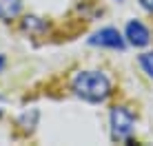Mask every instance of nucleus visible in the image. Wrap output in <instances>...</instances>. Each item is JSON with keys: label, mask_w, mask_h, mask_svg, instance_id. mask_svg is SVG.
Wrapping results in <instances>:
<instances>
[{"label": "nucleus", "mask_w": 153, "mask_h": 146, "mask_svg": "<svg viewBox=\"0 0 153 146\" xmlns=\"http://www.w3.org/2000/svg\"><path fill=\"white\" fill-rule=\"evenodd\" d=\"M91 44H100V46H109V49H124V40L122 35L118 33V29L107 27V29H100L98 33H93V38L89 40Z\"/></svg>", "instance_id": "3"}, {"label": "nucleus", "mask_w": 153, "mask_h": 146, "mask_svg": "<svg viewBox=\"0 0 153 146\" xmlns=\"http://www.w3.org/2000/svg\"><path fill=\"white\" fill-rule=\"evenodd\" d=\"M135 117L126 106H113L111 108V137L113 139H129L133 133Z\"/></svg>", "instance_id": "2"}, {"label": "nucleus", "mask_w": 153, "mask_h": 146, "mask_svg": "<svg viewBox=\"0 0 153 146\" xmlns=\"http://www.w3.org/2000/svg\"><path fill=\"white\" fill-rule=\"evenodd\" d=\"M140 4L146 9V11H153V0H140Z\"/></svg>", "instance_id": "8"}, {"label": "nucleus", "mask_w": 153, "mask_h": 146, "mask_svg": "<svg viewBox=\"0 0 153 146\" xmlns=\"http://www.w3.org/2000/svg\"><path fill=\"white\" fill-rule=\"evenodd\" d=\"M45 29H47V24L40 18H36V15H27L22 20V31H27V33H40Z\"/></svg>", "instance_id": "6"}, {"label": "nucleus", "mask_w": 153, "mask_h": 146, "mask_svg": "<svg viewBox=\"0 0 153 146\" xmlns=\"http://www.w3.org/2000/svg\"><path fill=\"white\" fill-rule=\"evenodd\" d=\"M2 66H4V55H0V71H2Z\"/></svg>", "instance_id": "9"}, {"label": "nucleus", "mask_w": 153, "mask_h": 146, "mask_svg": "<svg viewBox=\"0 0 153 146\" xmlns=\"http://www.w3.org/2000/svg\"><path fill=\"white\" fill-rule=\"evenodd\" d=\"M140 66L144 69V73H146L149 77H153V51L140 55Z\"/></svg>", "instance_id": "7"}, {"label": "nucleus", "mask_w": 153, "mask_h": 146, "mask_svg": "<svg viewBox=\"0 0 153 146\" xmlns=\"http://www.w3.org/2000/svg\"><path fill=\"white\" fill-rule=\"evenodd\" d=\"M126 40H129L133 46H146L149 40H151V33H149V29H146L142 22L131 20V22L126 24Z\"/></svg>", "instance_id": "4"}, {"label": "nucleus", "mask_w": 153, "mask_h": 146, "mask_svg": "<svg viewBox=\"0 0 153 146\" xmlns=\"http://www.w3.org/2000/svg\"><path fill=\"white\" fill-rule=\"evenodd\" d=\"M22 2L20 0H0V18L2 20H13L20 13Z\"/></svg>", "instance_id": "5"}, {"label": "nucleus", "mask_w": 153, "mask_h": 146, "mask_svg": "<svg viewBox=\"0 0 153 146\" xmlns=\"http://www.w3.org/2000/svg\"><path fill=\"white\" fill-rule=\"evenodd\" d=\"M73 91L87 102H102L111 93V82L100 71H82L73 77Z\"/></svg>", "instance_id": "1"}]
</instances>
